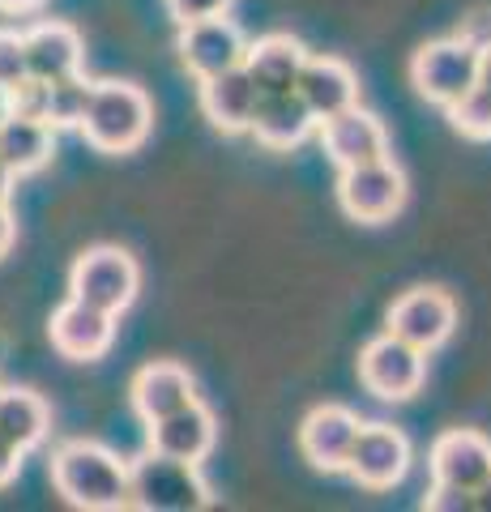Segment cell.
<instances>
[{"label":"cell","mask_w":491,"mask_h":512,"mask_svg":"<svg viewBox=\"0 0 491 512\" xmlns=\"http://www.w3.org/2000/svg\"><path fill=\"white\" fill-rule=\"evenodd\" d=\"M304 43L291 39V35H265L257 43H248V52H244V69L248 77L257 82L261 94L269 90H295V77L299 69H304Z\"/></svg>","instance_id":"cell-22"},{"label":"cell","mask_w":491,"mask_h":512,"mask_svg":"<svg viewBox=\"0 0 491 512\" xmlns=\"http://www.w3.org/2000/svg\"><path fill=\"white\" fill-rule=\"evenodd\" d=\"M26 77V52L18 30H0V90L18 86Z\"/></svg>","instance_id":"cell-26"},{"label":"cell","mask_w":491,"mask_h":512,"mask_svg":"<svg viewBox=\"0 0 491 512\" xmlns=\"http://www.w3.org/2000/svg\"><path fill=\"white\" fill-rule=\"evenodd\" d=\"M137 286H141L137 261L124 248H112V244L86 248L73 261V274H69V295L107 312V316H120L129 308L137 299Z\"/></svg>","instance_id":"cell-4"},{"label":"cell","mask_w":491,"mask_h":512,"mask_svg":"<svg viewBox=\"0 0 491 512\" xmlns=\"http://www.w3.org/2000/svg\"><path fill=\"white\" fill-rule=\"evenodd\" d=\"M9 192H13V171L0 163V201H9Z\"/></svg>","instance_id":"cell-34"},{"label":"cell","mask_w":491,"mask_h":512,"mask_svg":"<svg viewBox=\"0 0 491 512\" xmlns=\"http://www.w3.org/2000/svg\"><path fill=\"white\" fill-rule=\"evenodd\" d=\"M449 111V120H453V128L462 137H474V141H491V94L487 90H466L462 99H457L453 107H445Z\"/></svg>","instance_id":"cell-25"},{"label":"cell","mask_w":491,"mask_h":512,"mask_svg":"<svg viewBox=\"0 0 491 512\" xmlns=\"http://www.w3.org/2000/svg\"><path fill=\"white\" fill-rule=\"evenodd\" d=\"M355 436H359L355 410H346V406H316L304 419V427H299V448H304V457L312 461L316 470L338 474V470H346V457H351Z\"/></svg>","instance_id":"cell-16"},{"label":"cell","mask_w":491,"mask_h":512,"mask_svg":"<svg viewBox=\"0 0 491 512\" xmlns=\"http://www.w3.org/2000/svg\"><path fill=\"white\" fill-rule=\"evenodd\" d=\"M150 120H154V107H150V94L141 86H133V82H94L77 133L86 137V146L103 150V154H129L146 141Z\"/></svg>","instance_id":"cell-2"},{"label":"cell","mask_w":491,"mask_h":512,"mask_svg":"<svg viewBox=\"0 0 491 512\" xmlns=\"http://www.w3.org/2000/svg\"><path fill=\"white\" fill-rule=\"evenodd\" d=\"M316 116L304 107L295 90H269L257 99V111H252L248 133L261 141L265 150H291L312 133Z\"/></svg>","instance_id":"cell-19"},{"label":"cell","mask_w":491,"mask_h":512,"mask_svg":"<svg viewBox=\"0 0 491 512\" xmlns=\"http://www.w3.org/2000/svg\"><path fill=\"white\" fill-rule=\"evenodd\" d=\"M47 333H52V346L65 359L94 363V359H103L107 350H112V342H116V316H107V312L90 308V303L69 295V303H60V308L52 312Z\"/></svg>","instance_id":"cell-11"},{"label":"cell","mask_w":491,"mask_h":512,"mask_svg":"<svg viewBox=\"0 0 491 512\" xmlns=\"http://www.w3.org/2000/svg\"><path fill=\"white\" fill-rule=\"evenodd\" d=\"M13 239H18V222H13V214H9V201H0V261L9 256Z\"/></svg>","instance_id":"cell-30"},{"label":"cell","mask_w":491,"mask_h":512,"mask_svg":"<svg viewBox=\"0 0 491 512\" xmlns=\"http://www.w3.org/2000/svg\"><path fill=\"white\" fill-rule=\"evenodd\" d=\"M257 99H261V90L248 77L244 64H235V69L214 73L201 82V111L218 133H248Z\"/></svg>","instance_id":"cell-18"},{"label":"cell","mask_w":491,"mask_h":512,"mask_svg":"<svg viewBox=\"0 0 491 512\" xmlns=\"http://www.w3.org/2000/svg\"><path fill=\"white\" fill-rule=\"evenodd\" d=\"M295 94L316 116V124H321V120L359 103V77H355L351 64L338 60V56H308L304 69L295 77Z\"/></svg>","instance_id":"cell-13"},{"label":"cell","mask_w":491,"mask_h":512,"mask_svg":"<svg viewBox=\"0 0 491 512\" xmlns=\"http://www.w3.org/2000/svg\"><path fill=\"white\" fill-rule=\"evenodd\" d=\"M474 86L491 94V43L479 47V82H474Z\"/></svg>","instance_id":"cell-31"},{"label":"cell","mask_w":491,"mask_h":512,"mask_svg":"<svg viewBox=\"0 0 491 512\" xmlns=\"http://www.w3.org/2000/svg\"><path fill=\"white\" fill-rule=\"evenodd\" d=\"M210 487L193 461H176L167 453L137 457L129 466V508L141 512H201L210 508Z\"/></svg>","instance_id":"cell-3"},{"label":"cell","mask_w":491,"mask_h":512,"mask_svg":"<svg viewBox=\"0 0 491 512\" xmlns=\"http://www.w3.org/2000/svg\"><path fill=\"white\" fill-rule=\"evenodd\" d=\"M423 508H432V512H470V508H474V495H470V491H462V487L436 483L432 491H427Z\"/></svg>","instance_id":"cell-28"},{"label":"cell","mask_w":491,"mask_h":512,"mask_svg":"<svg viewBox=\"0 0 491 512\" xmlns=\"http://www.w3.org/2000/svg\"><path fill=\"white\" fill-rule=\"evenodd\" d=\"M47 427H52V414H47V402L30 389H0V436H5L13 448H39L47 440Z\"/></svg>","instance_id":"cell-23"},{"label":"cell","mask_w":491,"mask_h":512,"mask_svg":"<svg viewBox=\"0 0 491 512\" xmlns=\"http://www.w3.org/2000/svg\"><path fill=\"white\" fill-rule=\"evenodd\" d=\"M423 376H427V355L410 342L393 338V333L372 338L359 355L363 389L372 397H380V402H410V397L423 389Z\"/></svg>","instance_id":"cell-6"},{"label":"cell","mask_w":491,"mask_h":512,"mask_svg":"<svg viewBox=\"0 0 491 512\" xmlns=\"http://www.w3.org/2000/svg\"><path fill=\"white\" fill-rule=\"evenodd\" d=\"M410 82H415V90L427 103L453 107L466 90H474V82H479V47L462 35L423 43L415 52V60H410Z\"/></svg>","instance_id":"cell-5"},{"label":"cell","mask_w":491,"mask_h":512,"mask_svg":"<svg viewBox=\"0 0 491 512\" xmlns=\"http://www.w3.org/2000/svg\"><path fill=\"white\" fill-rule=\"evenodd\" d=\"M26 77L35 82H60V77L82 73V35L69 22H39L22 35Z\"/></svg>","instance_id":"cell-17"},{"label":"cell","mask_w":491,"mask_h":512,"mask_svg":"<svg viewBox=\"0 0 491 512\" xmlns=\"http://www.w3.org/2000/svg\"><path fill=\"white\" fill-rule=\"evenodd\" d=\"M133 410L141 414L146 423L163 419V414L180 410L188 402H197V389H193V376L184 372L180 363H150L133 376Z\"/></svg>","instance_id":"cell-20"},{"label":"cell","mask_w":491,"mask_h":512,"mask_svg":"<svg viewBox=\"0 0 491 512\" xmlns=\"http://www.w3.org/2000/svg\"><path fill=\"white\" fill-rule=\"evenodd\" d=\"M52 487L65 504L86 512L129 508V461L94 440H69L52 453Z\"/></svg>","instance_id":"cell-1"},{"label":"cell","mask_w":491,"mask_h":512,"mask_svg":"<svg viewBox=\"0 0 491 512\" xmlns=\"http://www.w3.org/2000/svg\"><path fill=\"white\" fill-rule=\"evenodd\" d=\"M90 86L82 73H73V77H60V82L47 86V124L52 128H77L86 116V103H90Z\"/></svg>","instance_id":"cell-24"},{"label":"cell","mask_w":491,"mask_h":512,"mask_svg":"<svg viewBox=\"0 0 491 512\" xmlns=\"http://www.w3.org/2000/svg\"><path fill=\"white\" fill-rule=\"evenodd\" d=\"M22 448H13L5 436H0V487H9L13 478H18V470H22Z\"/></svg>","instance_id":"cell-29"},{"label":"cell","mask_w":491,"mask_h":512,"mask_svg":"<svg viewBox=\"0 0 491 512\" xmlns=\"http://www.w3.org/2000/svg\"><path fill=\"white\" fill-rule=\"evenodd\" d=\"M457 325V308L445 291H436V286H415V291H406L398 303L389 308V329L393 338L410 342L415 350H436L449 342V333Z\"/></svg>","instance_id":"cell-10"},{"label":"cell","mask_w":491,"mask_h":512,"mask_svg":"<svg viewBox=\"0 0 491 512\" xmlns=\"http://www.w3.org/2000/svg\"><path fill=\"white\" fill-rule=\"evenodd\" d=\"M176 47H180L184 69L193 73L197 82H205V77L227 73V69H235V64H244L248 39H244V30L227 18V13H218V18L184 22Z\"/></svg>","instance_id":"cell-9"},{"label":"cell","mask_w":491,"mask_h":512,"mask_svg":"<svg viewBox=\"0 0 491 512\" xmlns=\"http://www.w3.org/2000/svg\"><path fill=\"white\" fill-rule=\"evenodd\" d=\"M167 9H171V18L184 26V22L218 18V13H227V9H231V0H167Z\"/></svg>","instance_id":"cell-27"},{"label":"cell","mask_w":491,"mask_h":512,"mask_svg":"<svg viewBox=\"0 0 491 512\" xmlns=\"http://www.w3.org/2000/svg\"><path fill=\"white\" fill-rule=\"evenodd\" d=\"M410 470V440L389 423H359V436L346 457V474L368 491L398 487Z\"/></svg>","instance_id":"cell-8"},{"label":"cell","mask_w":491,"mask_h":512,"mask_svg":"<svg viewBox=\"0 0 491 512\" xmlns=\"http://www.w3.org/2000/svg\"><path fill=\"white\" fill-rule=\"evenodd\" d=\"M432 478L474 495V487H483L491 478V440L474 427L445 431L432 444Z\"/></svg>","instance_id":"cell-14"},{"label":"cell","mask_w":491,"mask_h":512,"mask_svg":"<svg viewBox=\"0 0 491 512\" xmlns=\"http://www.w3.org/2000/svg\"><path fill=\"white\" fill-rule=\"evenodd\" d=\"M338 201L355 222H385L406 205V175L393 167L389 158L342 167Z\"/></svg>","instance_id":"cell-7"},{"label":"cell","mask_w":491,"mask_h":512,"mask_svg":"<svg viewBox=\"0 0 491 512\" xmlns=\"http://www.w3.org/2000/svg\"><path fill=\"white\" fill-rule=\"evenodd\" d=\"M321 146L338 167H359L372 158H389V133L372 111H363L359 103L338 111V116L321 120Z\"/></svg>","instance_id":"cell-12"},{"label":"cell","mask_w":491,"mask_h":512,"mask_svg":"<svg viewBox=\"0 0 491 512\" xmlns=\"http://www.w3.org/2000/svg\"><path fill=\"white\" fill-rule=\"evenodd\" d=\"M39 5H43V0H0V9H9V13H30Z\"/></svg>","instance_id":"cell-33"},{"label":"cell","mask_w":491,"mask_h":512,"mask_svg":"<svg viewBox=\"0 0 491 512\" xmlns=\"http://www.w3.org/2000/svg\"><path fill=\"white\" fill-rule=\"evenodd\" d=\"M56 154V128L47 120H30V116H0V163L18 175L39 171L47 158Z\"/></svg>","instance_id":"cell-21"},{"label":"cell","mask_w":491,"mask_h":512,"mask_svg":"<svg viewBox=\"0 0 491 512\" xmlns=\"http://www.w3.org/2000/svg\"><path fill=\"white\" fill-rule=\"evenodd\" d=\"M474 508H479V512H491V478H487L483 487H474Z\"/></svg>","instance_id":"cell-32"},{"label":"cell","mask_w":491,"mask_h":512,"mask_svg":"<svg viewBox=\"0 0 491 512\" xmlns=\"http://www.w3.org/2000/svg\"><path fill=\"white\" fill-rule=\"evenodd\" d=\"M214 440H218V423L201 402H188V406L171 410V414H163V419L150 423V448L154 453H167L176 461H193V466H201V461L214 453Z\"/></svg>","instance_id":"cell-15"}]
</instances>
